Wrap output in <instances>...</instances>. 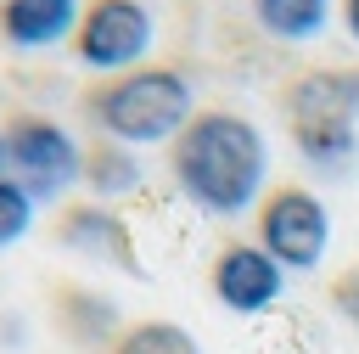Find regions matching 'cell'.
<instances>
[{"label":"cell","instance_id":"cell-9","mask_svg":"<svg viewBox=\"0 0 359 354\" xmlns=\"http://www.w3.org/2000/svg\"><path fill=\"white\" fill-rule=\"evenodd\" d=\"M208 287L230 315H264L280 298V264L258 242H224L208 264Z\"/></svg>","mask_w":359,"mask_h":354},{"label":"cell","instance_id":"cell-8","mask_svg":"<svg viewBox=\"0 0 359 354\" xmlns=\"http://www.w3.org/2000/svg\"><path fill=\"white\" fill-rule=\"evenodd\" d=\"M45 309H50L56 337L73 343V348H101V354H107V348L118 343V332L129 326V320L118 315V303H112L101 287L79 281V275H56V281L45 287Z\"/></svg>","mask_w":359,"mask_h":354},{"label":"cell","instance_id":"cell-13","mask_svg":"<svg viewBox=\"0 0 359 354\" xmlns=\"http://www.w3.org/2000/svg\"><path fill=\"white\" fill-rule=\"evenodd\" d=\"M107 354H202V343L180 320H157L151 315V320H129Z\"/></svg>","mask_w":359,"mask_h":354},{"label":"cell","instance_id":"cell-12","mask_svg":"<svg viewBox=\"0 0 359 354\" xmlns=\"http://www.w3.org/2000/svg\"><path fill=\"white\" fill-rule=\"evenodd\" d=\"M252 17H258V28H264L269 39L297 45V39H314V34L325 28L331 0H252Z\"/></svg>","mask_w":359,"mask_h":354},{"label":"cell","instance_id":"cell-1","mask_svg":"<svg viewBox=\"0 0 359 354\" xmlns=\"http://www.w3.org/2000/svg\"><path fill=\"white\" fill-rule=\"evenodd\" d=\"M168 174L185 191V202H196L213 219H236L258 208V197L269 191V146L247 112L196 107L191 124L168 140Z\"/></svg>","mask_w":359,"mask_h":354},{"label":"cell","instance_id":"cell-5","mask_svg":"<svg viewBox=\"0 0 359 354\" xmlns=\"http://www.w3.org/2000/svg\"><path fill=\"white\" fill-rule=\"evenodd\" d=\"M252 225H258V247L280 270H314L325 258V247H331V214L297 180L269 185L258 197V208H252Z\"/></svg>","mask_w":359,"mask_h":354},{"label":"cell","instance_id":"cell-14","mask_svg":"<svg viewBox=\"0 0 359 354\" xmlns=\"http://www.w3.org/2000/svg\"><path fill=\"white\" fill-rule=\"evenodd\" d=\"M34 208H39V202H34L11 174H6V180H0V247L22 242V236L34 230Z\"/></svg>","mask_w":359,"mask_h":354},{"label":"cell","instance_id":"cell-6","mask_svg":"<svg viewBox=\"0 0 359 354\" xmlns=\"http://www.w3.org/2000/svg\"><path fill=\"white\" fill-rule=\"evenodd\" d=\"M151 39H157V28L140 0H84L67 45L90 73H129L146 62Z\"/></svg>","mask_w":359,"mask_h":354},{"label":"cell","instance_id":"cell-15","mask_svg":"<svg viewBox=\"0 0 359 354\" xmlns=\"http://www.w3.org/2000/svg\"><path fill=\"white\" fill-rule=\"evenodd\" d=\"M331 303H337L348 320H359V264H353V270H342V275L331 281Z\"/></svg>","mask_w":359,"mask_h":354},{"label":"cell","instance_id":"cell-16","mask_svg":"<svg viewBox=\"0 0 359 354\" xmlns=\"http://www.w3.org/2000/svg\"><path fill=\"white\" fill-rule=\"evenodd\" d=\"M342 28H348V39L359 45V0H342Z\"/></svg>","mask_w":359,"mask_h":354},{"label":"cell","instance_id":"cell-2","mask_svg":"<svg viewBox=\"0 0 359 354\" xmlns=\"http://www.w3.org/2000/svg\"><path fill=\"white\" fill-rule=\"evenodd\" d=\"M79 112L90 118V135H107V140H123V146H163L174 140L196 101H191V79L180 67H163V62H140L129 73H107L95 79L84 96H79Z\"/></svg>","mask_w":359,"mask_h":354},{"label":"cell","instance_id":"cell-17","mask_svg":"<svg viewBox=\"0 0 359 354\" xmlns=\"http://www.w3.org/2000/svg\"><path fill=\"white\" fill-rule=\"evenodd\" d=\"M11 174V157H6V135H0V180Z\"/></svg>","mask_w":359,"mask_h":354},{"label":"cell","instance_id":"cell-11","mask_svg":"<svg viewBox=\"0 0 359 354\" xmlns=\"http://www.w3.org/2000/svg\"><path fill=\"white\" fill-rule=\"evenodd\" d=\"M84 185H90L95 197H123V191H135V185H140V157H135V146L107 140V135H90V146H84Z\"/></svg>","mask_w":359,"mask_h":354},{"label":"cell","instance_id":"cell-4","mask_svg":"<svg viewBox=\"0 0 359 354\" xmlns=\"http://www.w3.org/2000/svg\"><path fill=\"white\" fill-rule=\"evenodd\" d=\"M0 135H6L11 180H17L34 202H50V197H62L67 185L84 180V146H79L56 118H45V112H34V107H11L6 124H0Z\"/></svg>","mask_w":359,"mask_h":354},{"label":"cell","instance_id":"cell-3","mask_svg":"<svg viewBox=\"0 0 359 354\" xmlns=\"http://www.w3.org/2000/svg\"><path fill=\"white\" fill-rule=\"evenodd\" d=\"M280 118L303 163L342 174L359 157V101L342 67H309L280 90Z\"/></svg>","mask_w":359,"mask_h":354},{"label":"cell","instance_id":"cell-7","mask_svg":"<svg viewBox=\"0 0 359 354\" xmlns=\"http://www.w3.org/2000/svg\"><path fill=\"white\" fill-rule=\"evenodd\" d=\"M50 242L90 258V264H107L118 275H140V247H135V230L123 214H112L107 202H67L56 208L50 219Z\"/></svg>","mask_w":359,"mask_h":354},{"label":"cell","instance_id":"cell-10","mask_svg":"<svg viewBox=\"0 0 359 354\" xmlns=\"http://www.w3.org/2000/svg\"><path fill=\"white\" fill-rule=\"evenodd\" d=\"M79 0H0V39L11 51H45L73 39L79 28Z\"/></svg>","mask_w":359,"mask_h":354}]
</instances>
